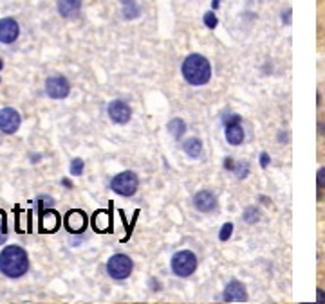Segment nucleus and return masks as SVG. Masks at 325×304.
<instances>
[{
	"mask_svg": "<svg viewBox=\"0 0 325 304\" xmlns=\"http://www.w3.org/2000/svg\"><path fill=\"white\" fill-rule=\"evenodd\" d=\"M18 35H20V27L15 18H0V42L13 43Z\"/></svg>",
	"mask_w": 325,
	"mask_h": 304,
	"instance_id": "nucleus-10",
	"label": "nucleus"
},
{
	"mask_svg": "<svg viewBox=\"0 0 325 304\" xmlns=\"http://www.w3.org/2000/svg\"><path fill=\"white\" fill-rule=\"evenodd\" d=\"M244 220H246L247 223H255L256 220H258V211H256V209H247L246 215H244Z\"/></svg>",
	"mask_w": 325,
	"mask_h": 304,
	"instance_id": "nucleus-24",
	"label": "nucleus"
},
{
	"mask_svg": "<svg viewBox=\"0 0 325 304\" xmlns=\"http://www.w3.org/2000/svg\"><path fill=\"white\" fill-rule=\"evenodd\" d=\"M110 223H112V218L107 211H96L94 216H92V227L98 232H108Z\"/></svg>",
	"mask_w": 325,
	"mask_h": 304,
	"instance_id": "nucleus-16",
	"label": "nucleus"
},
{
	"mask_svg": "<svg viewBox=\"0 0 325 304\" xmlns=\"http://www.w3.org/2000/svg\"><path fill=\"white\" fill-rule=\"evenodd\" d=\"M316 184L320 189H325V167H321L320 171L316 173Z\"/></svg>",
	"mask_w": 325,
	"mask_h": 304,
	"instance_id": "nucleus-25",
	"label": "nucleus"
},
{
	"mask_svg": "<svg viewBox=\"0 0 325 304\" xmlns=\"http://www.w3.org/2000/svg\"><path fill=\"white\" fill-rule=\"evenodd\" d=\"M71 173L73 175H82L83 173V160L82 159H73V162H71Z\"/></svg>",
	"mask_w": 325,
	"mask_h": 304,
	"instance_id": "nucleus-22",
	"label": "nucleus"
},
{
	"mask_svg": "<svg viewBox=\"0 0 325 304\" xmlns=\"http://www.w3.org/2000/svg\"><path fill=\"white\" fill-rule=\"evenodd\" d=\"M107 112L110 121H114L117 125H126L130 121V117H132V108L123 99H114L112 103H108Z\"/></svg>",
	"mask_w": 325,
	"mask_h": 304,
	"instance_id": "nucleus-7",
	"label": "nucleus"
},
{
	"mask_svg": "<svg viewBox=\"0 0 325 304\" xmlns=\"http://www.w3.org/2000/svg\"><path fill=\"white\" fill-rule=\"evenodd\" d=\"M217 24H219V20H217L215 13H212V11H210V13L204 15V26L208 27V29H215Z\"/></svg>",
	"mask_w": 325,
	"mask_h": 304,
	"instance_id": "nucleus-21",
	"label": "nucleus"
},
{
	"mask_svg": "<svg viewBox=\"0 0 325 304\" xmlns=\"http://www.w3.org/2000/svg\"><path fill=\"white\" fill-rule=\"evenodd\" d=\"M56 6L63 18H76L82 11V0H58Z\"/></svg>",
	"mask_w": 325,
	"mask_h": 304,
	"instance_id": "nucleus-14",
	"label": "nucleus"
},
{
	"mask_svg": "<svg viewBox=\"0 0 325 304\" xmlns=\"http://www.w3.org/2000/svg\"><path fill=\"white\" fill-rule=\"evenodd\" d=\"M38 225L42 229V232H56L58 225H60V215H58L56 211H45L40 215V220H38Z\"/></svg>",
	"mask_w": 325,
	"mask_h": 304,
	"instance_id": "nucleus-13",
	"label": "nucleus"
},
{
	"mask_svg": "<svg viewBox=\"0 0 325 304\" xmlns=\"http://www.w3.org/2000/svg\"><path fill=\"white\" fill-rule=\"evenodd\" d=\"M168 132L172 133L173 137L179 139L184 135V132H186V125H184V121L179 119V117H175V119H172L168 123Z\"/></svg>",
	"mask_w": 325,
	"mask_h": 304,
	"instance_id": "nucleus-19",
	"label": "nucleus"
},
{
	"mask_svg": "<svg viewBox=\"0 0 325 304\" xmlns=\"http://www.w3.org/2000/svg\"><path fill=\"white\" fill-rule=\"evenodd\" d=\"M132 268H134V263H132V259H130L128 256H125V254H114V256L107 261L108 275L112 279H117V281L128 277V275L132 274Z\"/></svg>",
	"mask_w": 325,
	"mask_h": 304,
	"instance_id": "nucleus-5",
	"label": "nucleus"
},
{
	"mask_svg": "<svg viewBox=\"0 0 325 304\" xmlns=\"http://www.w3.org/2000/svg\"><path fill=\"white\" fill-rule=\"evenodd\" d=\"M231 232H233V225H231V223H224V225H222L221 234H219V238H221V241L230 240Z\"/></svg>",
	"mask_w": 325,
	"mask_h": 304,
	"instance_id": "nucleus-23",
	"label": "nucleus"
},
{
	"mask_svg": "<svg viewBox=\"0 0 325 304\" xmlns=\"http://www.w3.org/2000/svg\"><path fill=\"white\" fill-rule=\"evenodd\" d=\"M181 72L182 77L186 79L190 85L201 86L206 85L212 77V67L210 61L201 54H190L188 58H184L181 65Z\"/></svg>",
	"mask_w": 325,
	"mask_h": 304,
	"instance_id": "nucleus-2",
	"label": "nucleus"
},
{
	"mask_svg": "<svg viewBox=\"0 0 325 304\" xmlns=\"http://www.w3.org/2000/svg\"><path fill=\"white\" fill-rule=\"evenodd\" d=\"M197 268V256L191 250H179L172 257V270L179 277H188Z\"/></svg>",
	"mask_w": 325,
	"mask_h": 304,
	"instance_id": "nucleus-3",
	"label": "nucleus"
},
{
	"mask_svg": "<svg viewBox=\"0 0 325 304\" xmlns=\"http://www.w3.org/2000/svg\"><path fill=\"white\" fill-rule=\"evenodd\" d=\"M316 293H318V302H325V293H323V291L318 290Z\"/></svg>",
	"mask_w": 325,
	"mask_h": 304,
	"instance_id": "nucleus-28",
	"label": "nucleus"
},
{
	"mask_svg": "<svg viewBox=\"0 0 325 304\" xmlns=\"http://www.w3.org/2000/svg\"><path fill=\"white\" fill-rule=\"evenodd\" d=\"M45 92L51 99H63L69 95L71 85L67 81V77L63 76H51L45 81Z\"/></svg>",
	"mask_w": 325,
	"mask_h": 304,
	"instance_id": "nucleus-6",
	"label": "nucleus"
},
{
	"mask_svg": "<svg viewBox=\"0 0 325 304\" xmlns=\"http://www.w3.org/2000/svg\"><path fill=\"white\" fill-rule=\"evenodd\" d=\"M262 166H264V167L268 166V155H266V153H262Z\"/></svg>",
	"mask_w": 325,
	"mask_h": 304,
	"instance_id": "nucleus-29",
	"label": "nucleus"
},
{
	"mask_svg": "<svg viewBox=\"0 0 325 304\" xmlns=\"http://www.w3.org/2000/svg\"><path fill=\"white\" fill-rule=\"evenodd\" d=\"M2 67H4V61L0 60V70H2Z\"/></svg>",
	"mask_w": 325,
	"mask_h": 304,
	"instance_id": "nucleus-31",
	"label": "nucleus"
},
{
	"mask_svg": "<svg viewBox=\"0 0 325 304\" xmlns=\"http://www.w3.org/2000/svg\"><path fill=\"white\" fill-rule=\"evenodd\" d=\"M29 270V259L26 250L18 245H8L0 252V272L6 277L18 279Z\"/></svg>",
	"mask_w": 325,
	"mask_h": 304,
	"instance_id": "nucleus-1",
	"label": "nucleus"
},
{
	"mask_svg": "<svg viewBox=\"0 0 325 304\" xmlns=\"http://www.w3.org/2000/svg\"><path fill=\"white\" fill-rule=\"evenodd\" d=\"M182 150H184V153H186L188 157H191V159H197V157L203 153V142H201L197 137H190L188 141H184V144H182Z\"/></svg>",
	"mask_w": 325,
	"mask_h": 304,
	"instance_id": "nucleus-17",
	"label": "nucleus"
},
{
	"mask_svg": "<svg viewBox=\"0 0 325 304\" xmlns=\"http://www.w3.org/2000/svg\"><path fill=\"white\" fill-rule=\"evenodd\" d=\"M244 130L240 126V123H233V125H228L226 126V139L228 142L233 146H240L244 142Z\"/></svg>",
	"mask_w": 325,
	"mask_h": 304,
	"instance_id": "nucleus-15",
	"label": "nucleus"
},
{
	"mask_svg": "<svg viewBox=\"0 0 325 304\" xmlns=\"http://www.w3.org/2000/svg\"><path fill=\"white\" fill-rule=\"evenodd\" d=\"M219 2H221V0H213V2H212L213 9H217V8H219Z\"/></svg>",
	"mask_w": 325,
	"mask_h": 304,
	"instance_id": "nucleus-30",
	"label": "nucleus"
},
{
	"mask_svg": "<svg viewBox=\"0 0 325 304\" xmlns=\"http://www.w3.org/2000/svg\"><path fill=\"white\" fill-rule=\"evenodd\" d=\"M139 185L138 175L134 171H123L119 175H116L110 182V187H112L114 193L121 194V196H132L136 194Z\"/></svg>",
	"mask_w": 325,
	"mask_h": 304,
	"instance_id": "nucleus-4",
	"label": "nucleus"
},
{
	"mask_svg": "<svg viewBox=\"0 0 325 304\" xmlns=\"http://www.w3.org/2000/svg\"><path fill=\"white\" fill-rule=\"evenodd\" d=\"M222 299L226 302H244V300H247L246 286L242 283H238V281H231L226 286L224 293H222Z\"/></svg>",
	"mask_w": 325,
	"mask_h": 304,
	"instance_id": "nucleus-11",
	"label": "nucleus"
},
{
	"mask_svg": "<svg viewBox=\"0 0 325 304\" xmlns=\"http://www.w3.org/2000/svg\"><path fill=\"white\" fill-rule=\"evenodd\" d=\"M235 171H237V176L238 178H244V176L247 175V164L244 162V164H238L237 167H233Z\"/></svg>",
	"mask_w": 325,
	"mask_h": 304,
	"instance_id": "nucleus-26",
	"label": "nucleus"
},
{
	"mask_svg": "<svg viewBox=\"0 0 325 304\" xmlns=\"http://www.w3.org/2000/svg\"><path fill=\"white\" fill-rule=\"evenodd\" d=\"M233 123H240V116H237V114H230V116L224 117V126L233 125Z\"/></svg>",
	"mask_w": 325,
	"mask_h": 304,
	"instance_id": "nucleus-27",
	"label": "nucleus"
},
{
	"mask_svg": "<svg viewBox=\"0 0 325 304\" xmlns=\"http://www.w3.org/2000/svg\"><path fill=\"white\" fill-rule=\"evenodd\" d=\"M8 240V223H6V213L0 211V245Z\"/></svg>",
	"mask_w": 325,
	"mask_h": 304,
	"instance_id": "nucleus-20",
	"label": "nucleus"
},
{
	"mask_svg": "<svg viewBox=\"0 0 325 304\" xmlns=\"http://www.w3.org/2000/svg\"><path fill=\"white\" fill-rule=\"evenodd\" d=\"M20 114L15 108H2L0 110V132L6 135H11L20 128Z\"/></svg>",
	"mask_w": 325,
	"mask_h": 304,
	"instance_id": "nucleus-8",
	"label": "nucleus"
},
{
	"mask_svg": "<svg viewBox=\"0 0 325 304\" xmlns=\"http://www.w3.org/2000/svg\"><path fill=\"white\" fill-rule=\"evenodd\" d=\"M193 206L197 211L201 213H212L217 207V198L213 193L210 191H199V193L193 196Z\"/></svg>",
	"mask_w": 325,
	"mask_h": 304,
	"instance_id": "nucleus-12",
	"label": "nucleus"
},
{
	"mask_svg": "<svg viewBox=\"0 0 325 304\" xmlns=\"http://www.w3.org/2000/svg\"><path fill=\"white\" fill-rule=\"evenodd\" d=\"M65 229L73 234H82L87 229V215L82 209H73L65 215Z\"/></svg>",
	"mask_w": 325,
	"mask_h": 304,
	"instance_id": "nucleus-9",
	"label": "nucleus"
},
{
	"mask_svg": "<svg viewBox=\"0 0 325 304\" xmlns=\"http://www.w3.org/2000/svg\"><path fill=\"white\" fill-rule=\"evenodd\" d=\"M123 6V17L126 20H134L139 15V6L136 4V0H121Z\"/></svg>",
	"mask_w": 325,
	"mask_h": 304,
	"instance_id": "nucleus-18",
	"label": "nucleus"
}]
</instances>
